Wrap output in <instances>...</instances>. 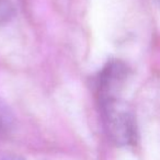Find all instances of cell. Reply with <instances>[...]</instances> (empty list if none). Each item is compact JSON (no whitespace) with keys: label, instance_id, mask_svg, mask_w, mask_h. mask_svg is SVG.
<instances>
[{"label":"cell","instance_id":"cell-1","mask_svg":"<svg viewBox=\"0 0 160 160\" xmlns=\"http://www.w3.org/2000/svg\"><path fill=\"white\" fill-rule=\"evenodd\" d=\"M100 103L103 124L108 136L118 146H129L137 139V125L133 112L121 99Z\"/></svg>","mask_w":160,"mask_h":160},{"label":"cell","instance_id":"cell-2","mask_svg":"<svg viewBox=\"0 0 160 160\" xmlns=\"http://www.w3.org/2000/svg\"><path fill=\"white\" fill-rule=\"evenodd\" d=\"M129 75V68L122 60H111L101 71L98 79L99 102L120 99V93Z\"/></svg>","mask_w":160,"mask_h":160},{"label":"cell","instance_id":"cell-3","mask_svg":"<svg viewBox=\"0 0 160 160\" xmlns=\"http://www.w3.org/2000/svg\"><path fill=\"white\" fill-rule=\"evenodd\" d=\"M16 16V6L11 0H0V25L9 23Z\"/></svg>","mask_w":160,"mask_h":160},{"label":"cell","instance_id":"cell-4","mask_svg":"<svg viewBox=\"0 0 160 160\" xmlns=\"http://www.w3.org/2000/svg\"><path fill=\"white\" fill-rule=\"evenodd\" d=\"M12 123V118L8 111L7 107L0 103V133L7 132L10 128Z\"/></svg>","mask_w":160,"mask_h":160},{"label":"cell","instance_id":"cell-5","mask_svg":"<svg viewBox=\"0 0 160 160\" xmlns=\"http://www.w3.org/2000/svg\"><path fill=\"white\" fill-rule=\"evenodd\" d=\"M158 2H159V5H160V0H158Z\"/></svg>","mask_w":160,"mask_h":160}]
</instances>
